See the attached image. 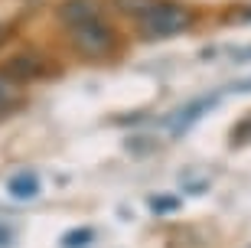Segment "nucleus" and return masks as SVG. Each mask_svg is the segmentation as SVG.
<instances>
[{"label": "nucleus", "instance_id": "2", "mask_svg": "<svg viewBox=\"0 0 251 248\" xmlns=\"http://www.w3.org/2000/svg\"><path fill=\"white\" fill-rule=\"evenodd\" d=\"M69 39L72 46L78 49L82 55H111L118 39H114V29L104 23V17H92V20H82V23H72L69 27Z\"/></svg>", "mask_w": 251, "mask_h": 248}, {"label": "nucleus", "instance_id": "10", "mask_svg": "<svg viewBox=\"0 0 251 248\" xmlns=\"http://www.w3.org/2000/svg\"><path fill=\"white\" fill-rule=\"evenodd\" d=\"M176 206H179V202L173 199V196H153V209H157L160 216H163V212H173Z\"/></svg>", "mask_w": 251, "mask_h": 248}, {"label": "nucleus", "instance_id": "5", "mask_svg": "<svg viewBox=\"0 0 251 248\" xmlns=\"http://www.w3.org/2000/svg\"><path fill=\"white\" fill-rule=\"evenodd\" d=\"M20 101H23V95H20V82H13V79L0 69V121L7 118V114H13V111L20 108Z\"/></svg>", "mask_w": 251, "mask_h": 248}, {"label": "nucleus", "instance_id": "13", "mask_svg": "<svg viewBox=\"0 0 251 248\" xmlns=\"http://www.w3.org/2000/svg\"><path fill=\"white\" fill-rule=\"evenodd\" d=\"M10 242H13V235H10V229H3V225H0V248H7Z\"/></svg>", "mask_w": 251, "mask_h": 248}, {"label": "nucleus", "instance_id": "8", "mask_svg": "<svg viewBox=\"0 0 251 248\" xmlns=\"http://www.w3.org/2000/svg\"><path fill=\"white\" fill-rule=\"evenodd\" d=\"M95 242V232L92 229H75V232H69L62 239V245L65 248H85V245H92Z\"/></svg>", "mask_w": 251, "mask_h": 248}, {"label": "nucleus", "instance_id": "7", "mask_svg": "<svg viewBox=\"0 0 251 248\" xmlns=\"http://www.w3.org/2000/svg\"><path fill=\"white\" fill-rule=\"evenodd\" d=\"M209 101H212V98L193 101V105H189V108H183V111H179L176 118H173V128H176V131H173V134H183V131H186V128H189V124H193L196 118H202L205 111H209Z\"/></svg>", "mask_w": 251, "mask_h": 248}, {"label": "nucleus", "instance_id": "1", "mask_svg": "<svg viewBox=\"0 0 251 248\" xmlns=\"http://www.w3.org/2000/svg\"><path fill=\"white\" fill-rule=\"evenodd\" d=\"M137 23H140V33H144L147 39H170V36L186 33V29L196 23V13L189 7H183V3L157 0V3H150V7L137 17Z\"/></svg>", "mask_w": 251, "mask_h": 248}, {"label": "nucleus", "instance_id": "11", "mask_svg": "<svg viewBox=\"0 0 251 248\" xmlns=\"http://www.w3.org/2000/svg\"><path fill=\"white\" fill-rule=\"evenodd\" d=\"M235 144H245V140H251V118L248 121H242V124H238V128H235Z\"/></svg>", "mask_w": 251, "mask_h": 248}, {"label": "nucleus", "instance_id": "4", "mask_svg": "<svg viewBox=\"0 0 251 248\" xmlns=\"http://www.w3.org/2000/svg\"><path fill=\"white\" fill-rule=\"evenodd\" d=\"M92 17H101V7L95 0H65L62 7H59V20H62L65 27L82 23V20H92Z\"/></svg>", "mask_w": 251, "mask_h": 248}, {"label": "nucleus", "instance_id": "6", "mask_svg": "<svg viewBox=\"0 0 251 248\" xmlns=\"http://www.w3.org/2000/svg\"><path fill=\"white\" fill-rule=\"evenodd\" d=\"M7 190H10V196H17V199H33V196L39 193V180L33 173H20L7 183Z\"/></svg>", "mask_w": 251, "mask_h": 248}, {"label": "nucleus", "instance_id": "12", "mask_svg": "<svg viewBox=\"0 0 251 248\" xmlns=\"http://www.w3.org/2000/svg\"><path fill=\"white\" fill-rule=\"evenodd\" d=\"M10 36H13V27H10V23H0V46H3Z\"/></svg>", "mask_w": 251, "mask_h": 248}, {"label": "nucleus", "instance_id": "3", "mask_svg": "<svg viewBox=\"0 0 251 248\" xmlns=\"http://www.w3.org/2000/svg\"><path fill=\"white\" fill-rule=\"evenodd\" d=\"M3 72H7L13 82H33V79H49V75L56 72V65L49 62L43 53L26 49V53H20L17 59H10Z\"/></svg>", "mask_w": 251, "mask_h": 248}, {"label": "nucleus", "instance_id": "9", "mask_svg": "<svg viewBox=\"0 0 251 248\" xmlns=\"http://www.w3.org/2000/svg\"><path fill=\"white\" fill-rule=\"evenodd\" d=\"M114 3H118L124 13H130V17H140V13H144L150 3H157V0H114Z\"/></svg>", "mask_w": 251, "mask_h": 248}, {"label": "nucleus", "instance_id": "14", "mask_svg": "<svg viewBox=\"0 0 251 248\" xmlns=\"http://www.w3.org/2000/svg\"><path fill=\"white\" fill-rule=\"evenodd\" d=\"M245 20H251V7H248V10H245Z\"/></svg>", "mask_w": 251, "mask_h": 248}]
</instances>
